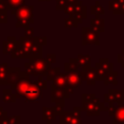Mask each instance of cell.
<instances>
[{
    "label": "cell",
    "instance_id": "8992f818",
    "mask_svg": "<svg viewBox=\"0 0 124 124\" xmlns=\"http://www.w3.org/2000/svg\"><path fill=\"white\" fill-rule=\"evenodd\" d=\"M6 21V7L0 0V22Z\"/></svg>",
    "mask_w": 124,
    "mask_h": 124
},
{
    "label": "cell",
    "instance_id": "277c9868",
    "mask_svg": "<svg viewBox=\"0 0 124 124\" xmlns=\"http://www.w3.org/2000/svg\"><path fill=\"white\" fill-rule=\"evenodd\" d=\"M91 24H92V28L94 29H99V30H103L104 27V20L102 18L99 17V16H96V17L91 20Z\"/></svg>",
    "mask_w": 124,
    "mask_h": 124
},
{
    "label": "cell",
    "instance_id": "7a4b0ae2",
    "mask_svg": "<svg viewBox=\"0 0 124 124\" xmlns=\"http://www.w3.org/2000/svg\"><path fill=\"white\" fill-rule=\"evenodd\" d=\"M32 12L33 6H21L16 11V16L17 19L16 26H27L32 22Z\"/></svg>",
    "mask_w": 124,
    "mask_h": 124
},
{
    "label": "cell",
    "instance_id": "52a82bcc",
    "mask_svg": "<svg viewBox=\"0 0 124 124\" xmlns=\"http://www.w3.org/2000/svg\"><path fill=\"white\" fill-rule=\"evenodd\" d=\"M57 1V5H56V9H65L66 5H67V0H56Z\"/></svg>",
    "mask_w": 124,
    "mask_h": 124
},
{
    "label": "cell",
    "instance_id": "6da1fadb",
    "mask_svg": "<svg viewBox=\"0 0 124 124\" xmlns=\"http://www.w3.org/2000/svg\"><path fill=\"white\" fill-rule=\"evenodd\" d=\"M17 92L20 93L22 96L26 98V100L33 101L36 100L40 95V90L34 86L33 84H30L26 80H21L17 84Z\"/></svg>",
    "mask_w": 124,
    "mask_h": 124
},
{
    "label": "cell",
    "instance_id": "3957f363",
    "mask_svg": "<svg viewBox=\"0 0 124 124\" xmlns=\"http://www.w3.org/2000/svg\"><path fill=\"white\" fill-rule=\"evenodd\" d=\"M2 3L5 5L6 9L12 10L14 13L20 8L21 6H23L24 4V0H1Z\"/></svg>",
    "mask_w": 124,
    "mask_h": 124
},
{
    "label": "cell",
    "instance_id": "ba28073f",
    "mask_svg": "<svg viewBox=\"0 0 124 124\" xmlns=\"http://www.w3.org/2000/svg\"><path fill=\"white\" fill-rule=\"evenodd\" d=\"M77 0H67V2H70V3H75Z\"/></svg>",
    "mask_w": 124,
    "mask_h": 124
},
{
    "label": "cell",
    "instance_id": "5b68a950",
    "mask_svg": "<svg viewBox=\"0 0 124 124\" xmlns=\"http://www.w3.org/2000/svg\"><path fill=\"white\" fill-rule=\"evenodd\" d=\"M91 14L93 15H96V16H99L101 14H104V9L103 7L100 5V3L97 1L93 6H91Z\"/></svg>",
    "mask_w": 124,
    "mask_h": 124
}]
</instances>
